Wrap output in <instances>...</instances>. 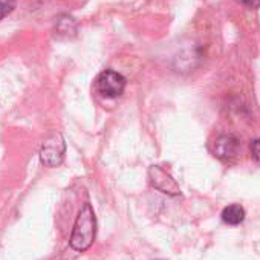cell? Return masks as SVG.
Masks as SVG:
<instances>
[{"instance_id":"30bf717a","label":"cell","mask_w":260,"mask_h":260,"mask_svg":"<svg viewBox=\"0 0 260 260\" xmlns=\"http://www.w3.org/2000/svg\"><path fill=\"white\" fill-rule=\"evenodd\" d=\"M242 5H245L246 8H251V10H255L260 7V0H239Z\"/></svg>"},{"instance_id":"9c48e42d","label":"cell","mask_w":260,"mask_h":260,"mask_svg":"<svg viewBox=\"0 0 260 260\" xmlns=\"http://www.w3.org/2000/svg\"><path fill=\"white\" fill-rule=\"evenodd\" d=\"M251 156L257 164H260V138L251 143Z\"/></svg>"},{"instance_id":"5b68a950","label":"cell","mask_w":260,"mask_h":260,"mask_svg":"<svg viewBox=\"0 0 260 260\" xmlns=\"http://www.w3.org/2000/svg\"><path fill=\"white\" fill-rule=\"evenodd\" d=\"M240 150V141L234 135H219L213 143V153L223 162H231L237 158Z\"/></svg>"},{"instance_id":"8992f818","label":"cell","mask_w":260,"mask_h":260,"mask_svg":"<svg viewBox=\"0 0 260 260\" xmlns=\"http://www.w3.org/2000/svg\"><path fill=\"white\" fill-rule=\"evenodd\" d=\"M222 220L228 225H240L245 220V210L243 207L237 205V204H231L228 207L223 208L222 211Z\"/></svg>"},{"instance_id":"277c9868","label":"cell","mask_w":260,"mask_h":260,"mask_svg":"<svg viewBox=\"0 0 260 260\" xmlns=\"http://www.w3.org/2000/svg\"><path fill=\"white\" fill-rule=\"evenodd\" d=\"M149 179H150V184L158 191H161V193H164L167 196H179L181 194L179 184L161 166H152L149 169Z\"/></svg>"},{"instance_id":"3957f363","label":"cell","mask_w":260,"mask_h":260,"mask_svg":"<svg viewBox=\"0 0 260 260\" xmlns=\"http://www.w3.org/2000/svg\"><path fill=\"white\" fill-rule=\"evenodd\" d=\"M125 84H127L125 78L119 72L112 71V69L103 71L96 77V81H95V86H96L98 93H101L106 98L121 96L122 92H124V89H125Z\"/></svg>"},{"instance_id":"6da1fadb","label":"cell","mask_w":260,"mask_h":260,"mask_svg":"<svg viewBox=\"0 0 260 260\" xmlns=\"http://www.w3.org/2000/svg\"><path fill=\"white\" fill-rule=\"evenodd\" d=\"M95 234H96V217L93 208L90 204H84L75 219L69 245L72 249L83 252L92 246L95 240Z\"/></svg>"},{"instance_id":"7a4b0ae2","label":"cell","mask_w":260,"mask_h":260,"mask_svg":"<svg viewBox=\"0 0 260 260\" xmlns=\"http://www.w3.org/2000/svg\"><path fill=\"white\" fill-rule=\"evenodd\" d=\"M66 153V143L60 134H51L40 147V161L46 167H58Z\"/></svg>"},{"instance_id":"52a82bcc","label":"cell","mask_w":260,"mask_h":260,"mask_svg":"<svg viewBox=\"0 0 260 260\" xmlns=\"http://www.w3.org/2000/svg\"><path fill=\"white\" fill-rule=\"evenodd\" d=\"M75 31H77V25H75L74 19H71V17L60 19L58 23H57V26H55V34L57 36H66V37H69V36L75 34Z\"/></svg>"},{"instance_id":"ba28073f","label":"cell","mask_w":260,"mask_h":260,"mask_svg":"<svg viewBox=\"0 0 260 260\" xmlns=\"http://www.w3.org/2000/svg\"><path fill=\"white\" fill-rule=\"evenodd\" d=\"M16 7V0H0V20L5 19Z\"/></svg>"}]
</instances>
